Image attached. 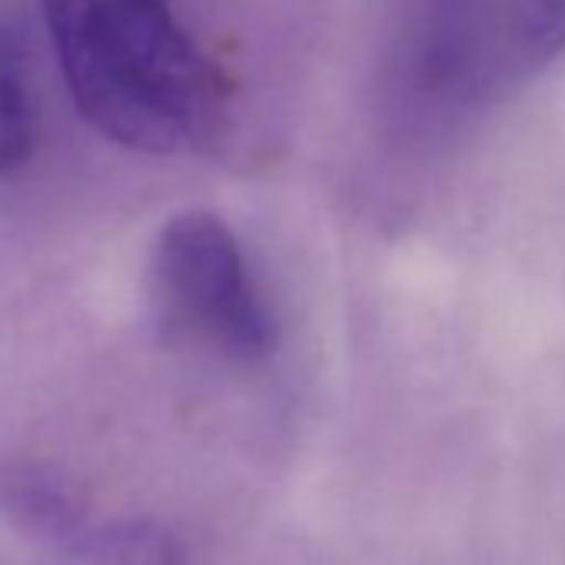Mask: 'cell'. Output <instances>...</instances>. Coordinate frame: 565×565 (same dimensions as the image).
Here are the masks:
<instances>
[{
	"instance_id": "6da1fadb",
	"label": "cell",
	"mask_w": 565,
	"mask_h": 565,
	"mask_svg": "<svg viewBox=\"0 0 565 565\" xmlns=\"http://www.w3.org/2000/svg\"><path fill=\"white\" fill-rule=\"evenodd\" d=\"M71 104L104 140L147 153L210 150L233 87L173 0H41Z\"/></svg>"
},
{
	"instance_id": "7a4b0ae2",
	"label": "cell",
	"mask_w": 565,
	"mask_h": 565,
	"mask_svg": "<svg viewBox=\"0 0 565 565\" xmlns=\"http://www.w3.org/2000/svg\"><path fill=\"white\" fill-rule=\"evenodd\" d=\"M150 310L163 337L230 360L273 347V317L233 230L203 210L170 216L150 253Z\"/></svg>"
},
{
	"instance_id": "3957f363",
	"label": "cell",
	"mask_w": 565,
	"mask_h": 565,
	"mask_svg": "<svg viewBox=\"0 0 565 565\" xmlns=\"http://www.w3.org/2000/svg\"><path fill=\"white\" fill-rule=\"evenodd\" d=\"M0 515L77 565H183L167 529L150 519L94 515L77 486L38 459H0Z\"/></svg>"
},
{
	"instance_id": "277c9868",
	"label": "cell",
	"mask_w": 565,
	"mask_h": 565,
	"mask_svg": "<svg viewBox=\"0 0 565 565\" xmlns=\"http://www.w3.org/2000/svg\"><path fill=\"white\" fill-rule=\"evenodd\" d=\"M495 0H413L409 87L436 114L476 107L499 71Z\"/></svg>"
},
{
	"instance_id": "5b68a950",
	"label": "cell",
	"mask_w": 565,
	"mask_h": 565,
	"mask_svg": "<svg viewBox=\"0 0 565 565\" xmlns=\"http://www.w3.org/2000/svg\"><path fill=\"white\" fill-rule=\"evenodd\" d=\"M41 137V117L34 100L31 41L24 21L0 8V180L21 173Z\"/></svg>"
},
{
	"instance_id": "8992f818",
	"label": "cell",
	"mask_w": 565,
	"mask_h": 565,
	"mask_svg": "<svg viewBox=\"0 0 565 565\" xmlns=\"http://www.w3.org/2000/svg\"><path fill=\"white\" fill-rule=\"evenodd\" d=\"M509 38L522 71H539L565 54V0H512Z\"/></svg>"
}]
</instances>
